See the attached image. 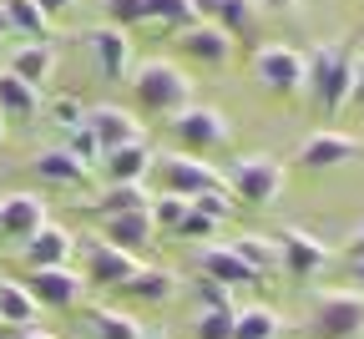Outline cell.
<instances>
[{"instance_id": "1", "label": "cell", "mask_w": 364, "mask_h": 339, "mask_svg": "<svg viewBox=\"0 0 364 339\" xmlns=\"http://www.w3.org/2000/svg\"><path fill=\"white\" fill-rule=\"evenodd\" d=\"M304 91L314 96V107L334 117L344 112V102L354 96V81H359V56H354V41H329V46H314L304 56Z\"/></svg>"}, {"instance_id": "2", "label": "cell", "mask_w": 364, "mask_h": 339, "mask_svg": "<svg viewBox=\"0 0 364 339\" xmlns=\"http://www.w3.org/2000/svg\"><path fill=\"white\" fill-rule=\"evenodd\" d=\"M127 81H132V107L147 112V117H162V122L177 117L182 107L193 102V76H188V66L162 61V56L136 61Z\"/></svg>"}, {"instance_id": "3", "label": "cell", "mask_w": 364, "mask_h": 339, "mask_svg": "<svg viewBox=\"0 0 364 339\" xmlns=\"http://www.w3.org/2000/svg\"><path fill=\"white\" fill-rule=\"evenodd\" d=\"M167 137L177 142V152L188 157H208L218 147H228L233 142V127H228V117L208 102H188L177 117H167Z\"/></svg>"}, {"instance_id": "4", "label": "cell", "mask_w": 364, "mask_h": 339, "mask_svg": "<svg viewBox=\"0 0 364 339\" xmlns=\"http://www.w3.org/2000/svg\"><path fill=\"white\" fill-rule=\"evenodd\" d=\"M304 329L309 339H364V294L359 288H324Z\"/></svg>"}, {"instance_id": "5", "label": "cell", "mask_w": 364, "mask_h": 339, "mask_svg": "<svg viewBox=\"0 0 364 339\" xmlns=\"http://www.w3.org/2000/svg\"><path fill=\"white\" fill-rule=\"evenodd\" d=\"M284 162L279 157H268V152H248L233 162V172H228V192H233V203L238 208H273V198L284 192Z\"/></svg>"}, {"instance_id": "6", "label": "cell", "mask_w": 364, "mask_h": 339, "mask_svg": "<svg viewBox=\"0 0 364 339\" xmlns=\"http://www.w3.org/2000/svg\"><path fill=\"white\" fill-rule=\"evenodd\" d=\"M152 182L162 192H172V198H203V192H223V172L208 162V157H188V152H157L152 162Z\"/></svg>"}, {"instance_id": "7", "label": "cell", "mask_w": 364, "mask_h": 339, "mask_svg": "<svg viewBox=\"0 0 364 339\" xmlns=\"http://www.w3.org/2000/svg\"><path fill=\"white\" fill-rule=\"evenodd\" d=\"M304 56L294 51V46H258V56H253V81L268 91V96H299L304 91Z\"/></svg>"}, {"instance_id": "8", "label": "cell", "mask_w": 364, "mask_h": 339, "mask_svg": "<svg viewBox=\"0 0 364 339\" xmlns=\"http://www.w3.org/2000/svg\"><path fill=\"white\" fill-rule=\"evenodd\" d=\"M81 254V278H86V288L97 283V288H122L132 273H136V254H122L117 244H107V238H86V244L76 249Z\"/></svg>"}, {"instance_id": "9", "label": "cell", "mask_w": 364, "mask_h": 339, "mask_svg": "<svg viewBox=\"0 0 364 339\" xmlns=\"http://www.w3.org/2000/svg\"><path fill=\"white\" fill-rule=\"evenodd\" d=\"M46 223H51V213H46L41 192H6V198H0V244L26 249Z\"/></svg>"}, {"instance_id": "10", "label": "cell", "mask_w": 364, "mask_h": 339, "mask_svg": "<svg viewBox=\"0 0 364 339\" xmlns=\"http://www.w3.org/2000/svg\"><path fill=\"white\" fill-rule=\"evenodd\" d=\"M26 288H31V299L41 304V309H76L81 299H86V278H81V268H31L26 278H21Z\"/></svg>"}, {"instance_id": "11", "label": "cell", "mask_w": 364, "mask_h": 339, "mask_svg": "<svg viewBox=\"0 0 364 339\" xmlns=\"http://www.w3.org/2000/svg\"><path fill=\"white\" fill-rule=\"evenodd\" d=\"M86 51H91V61H97V76L112 81V86L127 81L132 66H136V61H132V36H127L122 26H107V21H102L97 31H86Z\"/></svg>"}, {"instance_id": "12", "label": "cell", "mask_w": 364, "mask_h": 339, "mask_svg": "<svg viewBox=\"0 0 364 339\" xmlns=\"http://www.w3.org/2000/svg\"><path fill=\"white\" fill-rule=\"evenodd\" d=\"M273 244H279V273H289V278H314V273H324V264H329V249L318 244L314 233H304V228H284V233H273Z\"/></svg>"}, {"instance_id": "13", "label": "cell", "mask_w": 364, "mask_h": 339, "mask_svg": "<svg viewBox=\"0 0 364 339\" xmlns=\"http://www.w3.org/2000/svg\"><path fill=\"white\" fill-rule=\"evenodd\" d=\"M354 157H359V142L349 132H334V127H324V132H314V137L299 142V167L304 172H334V167H344Z\"/></svg>"}, {"instance_id": "14", "label": "cell", "mask_w": 364, "mask_h": 339, "mask_svg": "<svg viewBox=\"0 0 364 339\" xmlns=\"http://www.w3.org/2000/svg\"><path fill=\"white\" fill-rule=\"evenodd\" d=\"M86 127L97 132L102 152H112V147H127V142H147V137H142V117H136L132 107H117V102L86 107Z\"/></svg>"}, {"instance_id": "15", "label": "cell", "mask_w": 364, "mask_h": 339, "mask_svg": "<svg viewBox=\"0 0 364 339\" xmlns=\"http://www.w3.org/2000/svg\"><path fill=\"white\" fill-rule=\"evenodd\" d=\"M177 46H182V56L198 61V66H228L233 61V36L223 26H213V21H193L188 31H177Z\"/></svg>"}, {"instance_id": "16", "label": "cell", "mask_w": 364, "mask_h": 339, "mask_svg": "<svg viewBox=\"0 0 364 339\" xmlns=\"http://www.w3.org/2000/svg\"><path fill=\"white\" fill-rule=\"evenodd\" d=\"M76 249H81V238H76L71 228L46 223L31 244L21 249V259H26V268H66V264L76 259Z\"/></svg>"}, {"instance_id": "17", "label": "cell", "mask_w": 364, "mask_h": 339, "mask_svg": "<svg viewBox=\"0 0 364 339\" xmlns=\"http://www.w3.org/2000/svg\"><path fill=\"white\" fill-rule=\"evenodd\" d=\"M102 238H107V244H117L122 254H147L162 233H157V223H152V213H147V208H136V213L102 218Z\"/></svg>"}, {"instance_id": "18", "label": "cell", "mask_w": 364, "mask_h": 339, "mask_svg": "<svg viewBox=\"0 0 364 339\" xmlns=\"http://www.w3.org/2000/svg\"><path fill=\"white\" fill-rule=\"evenodd\" d=\"M198 273L223 283V288H243V283H258V273L233 254V244H203L198 249Z\"/></svg>"}, {"instance_id": "19", "label": "cell", "mask_w": 364, "mask_h": 339, "mask_svg": "<svg viewBox=\"0 0 364 339\" xmlns=\"http://www.w3.org/2000/svg\"><path fill=\"white\" fill-rule=\"evenodd\" d=\"M152 162H157V152L147 147V142H127V147H112V152H102V172H107V182H147L152 177Z\"/></svg>"}, {"instance_id": "20", "label": "cell", "mask_w": 364, "mask_h": 339, "mask_svg": "<svg viewBox=\"0 0 364 339\" xmlns=\"http://www.w3.org/2000/svg\"><path fill=\"white\" fill-rule=\"evenodd\" d=\"M31 172H36L41 182H51V187H81V182L91 177V167H86L81 157H71L66 147H41V152L31 157Z\"/></svg>"}, {"instance_id": "21", "label": "cell", "mask_w": 364, "mask_h": 339, "mask_svg": "<svg viewBox=\"0 0 364 339\" xmlns=\"http://www.w3.org/2000/svg\"><path fill=\"white\" fill-rule=\"evenodd\" d=\"M6 71H16V76L31 81V86H46V81L56 76V46H51V41H26V46H16L11 61H6Z\"/></svg>"}, {"instance_id": "22", "label": "cell", "mask_w": 364, "mask_h": 339, "mask_svg": "<svg viewBox=\"0 0 364 339\" xmlns=\"http://www.w3.org/2000/svg\"><path fill=\"white\" fill-rule=\"evenodd\" d=\"M177 288H182V283H177V273H172V268L136 264V273L122 283V294H127V299H136V304H167Z\"/></svg>"}, {"instance_id": "23", "label": "cell", "mask_w": 364, "mask_h": 339, "mask_svg": "<svg viewBox=\"0 0 364 339\" xmlns=\"http://www.w3.org/2000/svg\"><path fill=\"white\" fill-rule=\"evenodd\" d=\"M41 112V86H31V81H21L16 71H6L0 66V117H16V122H31Z\"/></svg>"}, {"instance_id": "24", "label": "cell", "mask_w": 364, "mask_h": 339, "mask_svg": "<svg viewBox=\"0 0 364 339\" xmlns=\"http://www.w3.org/2000/svg\"><path fill=\"white\" fill-rule=\"evenodd\" d=\"M36 314L41 304L31 299V288L21 278H0V324H11L21 334V329H36Z\"/></svg>"}, {"instance_id": "25", "label": "cell", "mask_w": 364, "mask_h": 339, "mask_svg": "<svg viewBox=\"0 0 364 339\" xmlns=\"http://www.w3.org/2000/svg\"><path fill=\"white\" fill-rule=\"evenodd\" d=\"M0 16H6L11 36H31V41H51L56 36L51 16H46L36 0H0Z\"/></svg>"}, {"instance_id": "26", "label": "cell", "mask_w": 364, "mask_h": 339, "mask_svg": "<svg viewBox=\"0 0 364 339\" xmlns=\"http://www.w3.org/2000/svg\"><path fill=\"white\" fill-rule=\"evenodd\" d=\"M136 208H152V192H147V182H107V192H102L97 203H91V213H102V218L136 213Z\"/></svg>"}, {"instance_id": "27", "label": "cell", "mask_w": 364, "mask_h": 339, "mask_svg": "<svg viewBox=\"0 0 364 339\" xmlns=\"http://www.w3.org/2000/svg\"><path fill=\"white\" fill-rule=\"evenodd\" d=\"M86 324H91V334H97V339H147L142 319H132V314H122V309H112V304H91V309H86Z\"/></svg>"}, {"instance_id": "28", "label": "cell", "mask_w": 364, "mask_h": 339, "mask_svg": "<svg viewBox=\"0 0 364 339\" xmlns=\"http://www.w3.org/2000/svg\"><path fill=\"white\" fill-rule=\"evenodd\" d=\"M233 254H238L258 278L279 273V244H273L268 233H243V238H233Z\"/></svg>"}, {"instance_id": "29", "label": "cell", "mask_w": 364, "mask_h": 339, "mask_svg": "<svg viewBox=\"0 0 364 339\" xmlns=\"http://www.w3.org/2000/svg\"><path fill=\"white\" fill-rule=\"evenodd\" d=\"M284 319L273 314L268 304H243L233 309V339H279Z\"/></svg>"}, {"instance_id": "30", "label": "cell", "mask_w": 364, "mask_h": 339, "mask_svg": "<svg viewBox=\"0 0 364 339\" xmlns=\"http://www.w3.org/2000/svg\"><path fill=\"white\" fill-rule=\"evenodd\" d=\"M213 26H223L228 36H253V26H258V6L253 0H223L218 6V16H213Z\"/></svg>"}, {"instance_id": "31", "label": "cell", "mask_w": 364, "mask_h": 339, "mask_svg": "<svg viewBox=\"0 0 364 339\" xmlns=\"http://www.w3.org/2000/svg\"><path fill=\"white\" fill-rule=\"evenodd\" d=\"M188 198H172V192H152V223H157V233H177L182 228V218H188Z\"/></svg>"}, {"instance_id": "32", "label": "cell", "mask_w": 364, "mask_h": 339, "mask_svg": "<svg viewBox=\"0 0 364 339\" xmlns=\"http://www.w3.org/2000/svg\"><path fill=\"white\" fill-rule=\"evenodd\" d=\"M147 21H162L167 31H188L193 16V0H147Z\"/></svg>"}, {"instance_id": "33", "label": "cell", "mask_w": 364, "mask_h": 339, "mask_svg": "<svg viewBox=\"0 0 364 339\" xmlns=\"http://www.w3.org/2000/svg\"><path fill=\"white\" fill-rule=\"evenodd\" d=\"M238 309V304H233ZM233 309H198L193 334L198 339H233Z\"/></svg>"}, {"instance_id": "34", "label": "cell", "mask_w": 364, "mask_h": 339, "mask_svg": "<svg viewBox=\"0 0 364 339\" xmlns=\"http://www.w3.org/2000/svg\"><path fill=\"white\" fill-rule=\"evenodd\" d=\"M218 228H223L218 218H208V213H198V208H188V218H182V228H177L172 238H188V244H198V249H203V244H208V238H218Z\"/></svg>"}, {"instance_id": "35", "label": "cell", "mask_w": 364, "mask_h": 339, "mask_svg": "<svg viewBox=\"0 0 364 339\" xmlns=\"http://www.w3.org/2000/svg\"><path fill=\"white\" fill-rule=\"evenodd\" d=\"M66 152H71V157H81L86 167H97V162H102V142H97V132L81 122L76 132H66Z\"/></svg>"}, {"instance_id": "36", "label": "cell", "mask_w": 364, "mask_h": 339, "mask_svg": "<svg viewBox=\"0 0 364 339\" xmlns=\"http://www.w3.org/2000/svg\"><path fill=\"white\" fill-rule=\"evenodd\" d=\"M102 11H107V26H142L147 21V0H102Z\"/></svg>"}, {"instance_id": "37", "label": "cell", "mask_w": 364, "mask_h": 339, "mask_svg": "<svg viewBox=\"0 0 364 339\" xmlns=\"http://www.w3.org/2000/svg\"><path fill=\"white\" fill-rule=\"evenodd\" d=\"M193 208H198V213H208V218H218V223H228L238 203H233V192L223 187V192H203V198H193Z\"/></svg>"}, {"instance_id": "38", "label": "cell", "mask_w": 364, "mask_h": 339, "mask_svg": "<svg viewBox=\"0 0 364 339\" xmlns=\"http://www.w3.org/2000/svg\"><path fill=\"white\" fill-rule=\"evenodd\" d=\"M51 122H56L61 132H76V127L86 122V107L76 102V96H56V102H51Z\"/></svg>"}, {"instance_id": "39", "label": "cell", "mask_w": 364, "mask_h": 339, "mask_svg": "<svg viewBox=\"0 0 364 339\" xmlns=\"http://www.w3.org/2000/svg\"><path fill=\"white\" fill-rule=\"evenodd\" d=\"M198 304L203 309H233V288H223L213 278H198Z\"/></svg>"}, {"instance_id": "40", "label": "cell", "mask_w": 364, "mask_h": 339, "mask_svg": "<svg viewBox=\"0 0 364 339\" xmlns=\"http://www.w3.org/2000/svg\"><path fill=\"white\" fill-rule=\"evenodd\" d=\"M349 259H364V223L349 228Z\"/></svg>"}, {"instance_id": "41", "label": "cell", "mask_w": 364, "mask_h": 339, "mask_svg": "<svg viewBox=\"0 0 364 339\" xmlns=\"http://www.w3.org/2000/svg\"><path fill=\"white\" fill-rule=\"evenodd\" d=\"M36 6H41L46 16H51V21H56L61 11H71V6H76V0H36Z\"/></svg>"}, {"instance_id": "42", "label": "cell", "mask_w": 364, "mask_h": 339, "mask_svg": "<svg viewBox=\"0 0 364 339\" xmlns=\"http://www.w3.org/2000/svg\"><path fill=\"white\" fill-rule=\"evenodd\" d=\"M258 11H299V0H253Z\"/></svg>"}, {"instance_id": "43", "label": "cell", "mask_w": 364, "mask_h": 339, "mask_svg": "<svg viewBox=\"0 0 364 339\" xmlns=\"http://www.w3.org/2000/svg\"><path fill=\"white\" fill-rule=\"evenodd\" d=\"M21 339H56V334H46V329H21Z\"/></svg>"}, {"instance_id": "44", "label": "cell", "mask_w": 364, "mask_h": 339, "mask_svg": "<svg viewBox=\"0 0 364 339\" xmlns=\"http://www.w3.org/2000/svg\"><path fill=\"white\" fill-rule=\"evenodd\" d=\"M354 283H359V294H364V259H354Z\"/></svg>"}, {"instance_id": "45", "label": "cell", "mask_w": 364, "mask_h": 339, "mask_svg": "<svg viewBox=\"0 0 364 339\" xmlns=\"http://www.w3.org/2000/svg\"><path fill=\"white\" fill-rule=\"evenodd\" d=\"M349 102H364V81H354V96H349Z\"/></svg>"}, {"instance_id": "46", "label": "cell", "mask_w": 364, "mask_h": 339, "mask_svg": "<svg viewBox=\"0 0 364 339\" xmlns=\"http://www.w3.org/2000/svg\"><path fill=\"white\" fill-rule=\"evenodd\" d=\"M6 36H11V26H6V16H0V41H6Z\"/></svg>"}, {"instance_id": "47", "label": "cell", "mask_w": 364, "mask_h": 339, "mask_svg": "<svg viewBox=\"0 0 364 339\" xmlns=\"http://www.w3.org/2000/svg\"><path fill=\"white\" fill-rule=\"evenodd\" d=\"M0 147H6V117H0Z\"/></svg>"}, {"instance_id": "48", "label": "cell", "mask_w": 364, "mask_h": 339, "mask_svg": "<svg viewBox=\"0 0 364 339\" xmlns=\"http://www.w3.org/2000/svg\"><path fill=\"white\" fill-rule=\"evenodd\" d=\"M0 339H21V334H0Z\"/></svg>"}, {"instance_id": "49", "label": "cell", "mask_w": 364, "mask_h": 339, "mask_svg": "<svg viewBox=\"0 0 364 339\" xmlns=\"http://www.w3.org/2000/svg\"><path fill=\"white\" fill-rule=\"evenodd\" d=\"M359 81H364V61H359Z\"/></svg>"}, {"instance_id": "50", "label": "cell", "mask_w": 364, "mask_h": 339, "mask_svg": "<svg viewBox=\"0 0 364 339\" xmlns=\"http://www.w3.org/2000/svg\"><path fill=\"white\" fill-rule=\"evenodd\" d=\"M147 339H162V334H147Z\"/></svg>"}]
</instances>
